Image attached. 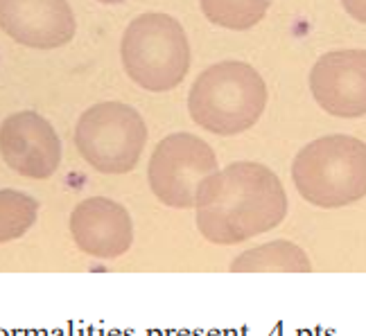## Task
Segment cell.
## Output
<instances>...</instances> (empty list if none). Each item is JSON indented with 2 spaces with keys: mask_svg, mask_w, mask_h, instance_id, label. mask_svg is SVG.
I'll list each match as a JSON object with an SVG mask.
<instances>
[{
  "mask_svg": "<svg viewBox=\"0 0 366 336\" xmlns=\"http://www.w3.org/2000/svg\"><path fill=\"white\" fill-rule=\"evenodd\" d=\"M197 226L213 244H240L276 228L287 215L280 178L260 163H233L197 192Z\"/></svg>",
  "mask_w": 366,
  "mask_h": 336,
  "instance_id": "1",
  "label": "cell"
},
{
  "mask_svg": "<svg viewBox=\"0 0 366 336\" xmlns=\"http://www.w3.org/2000/svg\"><path fill=\"white\" fill-rule=\"evenodd\" d=\"M267 106V83L244 61H222L197 77L188 95L190 118L217 136L251 129Z\"/></svg>",
  "mask_w": 366,
  "mask_h": 336,
  "instance_id": "2",
  "label": "cell"
},
{
  "mask_svg": "<svg viewBox=\"0 0 366 336\" xmlns=\"http://www.w3.org/2000/svg\"><path fill=\"white\" fill-rule=\"evenodd\" d=\"M299 194L319 208H342L366 197V143L335 133L305 145L292 165Z\"/></svg>",
  "mask_w": 366,
  "mask_h": 336,
  "instance_id": "3",
  "label": "cell"
},
{
  "mask_svg": "<svg viewBox=\"0 0 366 336\" xmlns=\"http://www.w3.org/2000/svg\"><path fill=\"white\" fill-rule=\"evenodd\" d=\"M120 54L127 75L152 93L177 88L190 70L188 36L167 14L134 19L122 34Z\"/></svg>",
  "mask_w": 366,
  "mask_h": 336,
  "instance_id": "4",
  "label": "cell"
},
{
  "mask_svg": "<svg viewBox=\"0 0 366 336\" xmlns=\"http://www.w3.org/2000/svg\"><path fill=\"white\" fill-rule=\"evenodd\" d=\"M145 143L143 118L120 102H102L84 111L75 129V145L84 161L102 174L132 172Z\"/></svg>",
  "mask_w": 366,
  "mask_h": 336,
  "instance_id": "5",
  "label": "cell"
},
{
  "mask_svg": "<svg viewBox=\"0 0 366 336\" xmlns=\"http://www.w3.org/2000/svg\"><path fill=\"white\" fill-rule=\"evenodd\" d=\"M217 172L215 151L192 133L163 138L149 158V188L170 208H192L202 183Z\"/></svg>",
  "mask_w": 366,
  "mask_h": 336,
  "instance_id": "6",
  "label": "cell"
},
{
  "mask_svg": "<svg viewBox=\"0 0 366 336\" xmlns=\"http://www.w3.org/2000/svg\"><path fill=\"white\" fill-rule=\"evenodd\" d=\"M0 156L21 176L48 178L61 163V143L44 116L21 111L0 124Z\"/></svg>",
  "mask_w": 366,
  "mask_h": 336,
  "instance_id": "7",
  "label": "cell"
},
{
  "mask_svg": "<svg viewBox=\"0 0 366 336\" xmlns=\"http://www.w3.org/2000/svg\"><path fill=\"white\" fill-rule=\"evenodd\" d=\"M310 91L330 116H366V50H335L319 57L310 73Z\"/></svg>",
  "mask_w": 366,
  "mask_h": 336,
  "instance_id": "8",
  "label": "cell"
},
{
  "mask_svg": "<svg viewBox=\"0 0 366 336\" xmlns=\"http://www.w3.org/2000/svg\"><path fill=\"white\" fill-rule=\"evenodd\" d=\"M0 30L27 48L54 50L75 36L77 23L68 0H0Z\"/></svg>",
  "mask_w": 366,
  "mask_h": 336,
  "instance_id": "9",
  "label": "cell"
},
{
  "mask_svg": "<svg viewBox=\"0 0 366 336\" xmlns=\"http://www.w3.org/2000/svg\"><path fill=\"white\" fill-rule=\"evenodd\" d=\"M70 233L86 255L116 260L129 250L134 242V223L129 213L107 197L81 201L70 215Z\"/></svg>",
  "mask_w": 366,
  "mask_h": 336,
  "instance_id": "10",
  "label": "cell"
},
{
  "mask_svg": "<svg viewBox=\"0 0 366 336\" xmlns=\"http://www.w3.org/2000/svg\"><path fill=\"white\" fill-rule=\"evenodd\" d=\"M305 250L292 242H269L264 246L240 253L233 264V273H310Z\"/></svg>",
  "mask_w": 366,
  "mask_h": 336,
  "instance_id": "11",
  "label": "cell"
},
{
  "mask_svg": "<svg viewBox=\"0 0 366 336\" xmlns=\"http://www.w3.org/2000/svg\"><path fill=\"white\" fill-rule=\"evenodd\" d=\"M269 9V0H202L204 16L227 30L244 32L258 25Z\"/></svg>",
  "mask_w": 366,
  "mask_h": 336,
  "instance_id": "12",
  "label": "cell"
},
{
  "mask_svg": "<svg viewBox=\"0 0 366 336\" xmlns=\"http://www.w3.org/2000/svg\"><path fill=\"white\" fill-rule=\"evenodd\" d=\"M39 203L19 190H0V244L19 240L34 226Z\"/></svg>",
  "mask_w": 366,
  "mask_h": 336,
  "instance_id": "13",
  "label": "cell"
},
{
  "mask_svg": "<svg viewBox=\"0 0 366 336\" xmlns=\"http://www.w3.org/2000/svg\"><path fill=\"white\" fill-rule=\"evenodd\" d=\"M344 9L360 23H366V0H342Z\"/></svg>",
  "mask_w": 366,
  "mask_h": 336,
  "instance_id": "14",
  "label": "cell"
},
{
  "mask_svg": "<svg viewBox=\"0 0 366 336\" xmlns=\"http://www.w3.org/2000/svg\"><path fill=\"white\" fill-rule=\"evenodd\" d=\"M97 3H104V5H120L124 0H97Z\"/></svg>",
  "mask_w": 366,
  "mask_h": 336,
  "instance_id": "15",
  "label": "cell"
}]
</instances>
